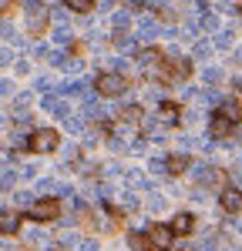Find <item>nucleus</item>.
<instances>
[{
  "instance_id": "f257e3e1",
  "label": "nucleus",
  "mask_w": 242,
  "mask_h": 251,
  "mask_svg": "<svg viewBox=\"0 0 242 251\" xmlns=\"http://www.w3.org/2000/svg\"><path fill=\"white\" fill-rule=\"evenodd\" d=\"M60 137L54 127H40L34 131L30 137H20L17 141V151H30V154H51V151H58Z\"/></svg>"
},
{
  "instance_id": "f03ea898",
  "label": "nucleus",
  "mask_w": 242,
  "mask_h": 251,
  "mask_svg": "<svg viewBox=\"0 0 242 251\" xmlns=\"http://www.w3.org/2000/svg\"><path fill=\"white\" fill-rule=\"evenodd\" d=\"M24 20H27V34H44L47 30V24H51V10H47V3L44 0H27L24 3Z\"/></svg>"
},
{
  "instance_id": "7ed1b4c3",
  "label": "nucleus",
  "mask_w": 242,
  "mask_h": 251,
  "mask_svg": "<svg viewBox=\"0 0 242 251\" xmlns=\"http://www.w3.org/2000/svg\"><path fill=\"white\" fill-rule=\"evenodd\" d=\"M94 91H98V97H121L128 91V80L121 71H101L94 77Z\"/></svg>"
},
{
  "instance_id": "20e7f679",
  "label": "nucleus",
  "mask_w": 242,
  "mask_h": 251,
  "mask_svg": "<svg viewBox=\"0 0 242 251\" xmlns=\"http://www.w3.org/2000/svg\"><path fill=\"white\" fill-rule=\"evenodd\" d=\"M30 218H34L37 225L58 221V218H60V201L54 198V194H44L40 201H34V208H30Z\"/></svg>"
},
{
  "instance_id": "39448f33",
  "label": "nucleus",
  "mask_w": 242,
  "mask_h": 251,
  "mask_svg": "<svg viewBox=\"0 0 242 251\" xmlns=\"http://www.w3.org/2000/svg\"><path fill=\"white\" fill-rule=\"evenodd\" d=\"M236 131V121L229 114H222V111H215V114L209 117V137H215V141H222V137H229Z\"/></svg>"
},
{
  "instance_id": "423d86ee",
  "label": "nucleus",
  "mask_w": 242,
  "mask_h": 251,
  "mask_svg": "<svg viewBox=\"0 0 242 251\" xmlns=\"http://www.w3.org/2000/svg\"><path fill=\"white\" fill-rule=\"evenodd\" d=\"M165 67H168V74H172L175 80H185L188 74H192V60L182 57V54H168V57H165Z\"/></svg>"
},
{
  "instance_id": "0eeeda50",
  "label": "nucleus",
  "mask_w": 242,
  "mask_h": 251,
  "mask_svg": "<svg viewBox=\"0 0 242 251\" xmlns=\"http://www.w3.org/2000/svg\"><path fill=\"white\" fill-rule=\"evenodd\" d=\"M219 204H222V211L225 214H239L242 211V191L239 188H222V194H219Z\"/></svg>"
},
{
  "instance_id": "6e6552de",
  "label": "nucleus",
  "mask_w": 242,
  "mask_h": 251,
  "mask_svg": "<svg viewBox=\"0 0 242 251\" xmlns=\"http://www.w3.org/2000/svg\"><path fill=\"white\" fill-rule=\"evenodd\" d=\"M148 231H151V241H155V248H161V251L172 248V241H175V228H172V225H151Z\"/></svg>"
},
{
  "instance_id": "1a4fd4ad",
  "label": "nucleus",
  "mask_w": 242,
  "mask_h": 251,
  "mask_svg": "<svg viewBox=\"0 0 242 251\" xmlns=\"http://www.w3.org/2000/svg\"><path fill=\"white\" fill-rule=\"evenodd\" d=\"M158 117H161V124H179L182 121V107L175 104V100H161L158 104Z\"/></svg>"
},
{
  "instance_id": "9d476101",
  "label": "nucleus",
  "mask_w": 242,
  "mask_h": 251,
  "mask_svg": "<svg viewBox=\"0 0 242 251\" xmlns=\"http://www.w3.org/2000/svg\"><path fill=\"white\" fill-rule=\"evenodd\" d=\"M172 228H175V234H192L195 231V214L192 211H179L175 218H172Z\"/></svg>"
},
{
  "instance_id": "9b49d317",
  "label": "nucleus",
  "mask_w": 242,
  "mask_h": 251,
  "mask_svg": "<svg viewBox=\"0 0 242 251\" xmlns=\"http://www.w3.org/2000/svg\"><path fill=\"white\" fill-rule=\"evenodd\" d=\"M128 241H131V251H151V248H155L151 231H131V234H128Z\"/></svg>"
},
{
  "instance_id": "f8f14e48",
  "label": "nucleus",
  "mask_w": 242,
  "mask_h": 251,
  "mask_svg": "<svg viewBox=\"0 0 242 251\" xmlns=\"http://www.w3.org/2000/svg\"><path fill=\"white\" fill-rule=\"evenodd\" d=\"M141 117H145V111H141L138 104H128V107H121V111H118L121 124H141Z\"/></svg>"
},
{
  "instance_id": "ddd939ff",
  "label": "nucleus",
  "mask_w": 242,
  "mask_h": 251,
  "mask_svg": "<svg viewBox=\"0 0 242 251\" xmlns=\"http://www.w3.org/2000/svg\"><path fill=\"white\" fill-rule=\"evenodd\" d=\"M60 97H64V94H60ZM60 97L47 94L44 100H40V107H44V111H51V114H60V117H67V104H64Z\"/></svg>"
},
{
  "instance_id": "4468645a",
  "label": "nucleus",
  "mask_w": 242,
  "mask_h": 251,
  "mask_svg": "<svg viewBox=\"0 0 242 251\" xmlns=\"http://www.w3.org/2000/svg\"><path fill=\"white\" fill-rule=\"evenodd\" d=\"M165 164H168V174H182V171H188V154H172V157H165Z\"/></svg>"
},
{
  "instance_id": "2eb2a0df",
  "label": "nucleus",
  "mask_w": 242,
  "mask_h": 251,
  "mask_svg": "<svg viewBox=\"0 0 242 251\" xmlns=\"http://www.w3.org/2000/svg\"><path fill=\"white\" fill-rule=\"evenodd\" d=\"M0 228H3V234H7V238H10V234H17L20 218L14 211H3V214H0Z\"/></svg>"
},
{
  "instance_id": "dca6fc26",
  "label": "nucleus",
  "mask_w": 242,
  "mask_h": 251,
  "mask_svg": "<svg viewBox=\"0 0 242 251\" xmlns=\"http://www.w3.org/2000/svg\"><path fill=\"white\" fill-rule=\"evenodd\" d=\"M195 30H205V34H212V30H219V17L205 10V14H202V17L195 20Z\"/></svg>"
},
{
  "instance_id": "f3484780",
  "label": "nucleus",
  "mask_w": 242,
  "mask_h": 251,
  "mask_svg": "<svg viewBox=\"0 0 242 251\" xmlns=\"http://www.w3.org/2000/svg\"><path fill=\"white\" fill-rule=\"evenodd\" d=\"M158 30H161V24H158L155 17H141V24H138V34H141L145 40H148V37H155Z\"/></svg>"
},
{
  "instance_id": "a211bd4d",
  "label": "nucleus",
  "mask_w": 242,
  "mask_h": 251,
  "mask_svg": "<svg viewBox=\"0 0 242 251\" xmlns=\"http://www.w3.org/2000/svg\"><path fill=\"white\" fill-rule=\"evenodd\" d=\"M202 84H205V87H219L222 84V71L219 67H205V71H202Z\"/></svg>"
},
{
  "instance_id": "6ab92c4d",
  "label": "nucleus",
  "mask_w": 242,
  "mask_h": 251,
  "mask_svg": "<svg viewBox=\"0 0 242 251\" xmlns=\"http://www.w3.org/2000/svg\"><path fill=\"white\" fill-rule=\"evenodd\" d=\"M232 40H236V27H222L215 37V47H232Z\"/></svg>"
},
{
  "instance_id": "aec40b11",
  "label": "nucleus",
  "mask_w": 242,
  "mask_h": 251,
  "mask_svg": "<svg viewBox=\"0 0 242 251\" xmlns=\"http://www.w3.org/2000/svg\"><path fill=\"white\" fill-rule=\"evenodd\" d=\"M64 7L74 10V14H88V10L94 7V0H64Z\"/></svg>"
},
{
  "instance_id": "412c9836",
  "label": "nucleus",
  "mask_w": 242,
  "mask_h": 251,
  "mask_svg": "<svg viewBox=\"0 0 242 251\" xmlns=\"http://www.w3.org/2000/svg\"><path fill=\"white\" fill-rule=\"evenodd\" d=\"M111 24H115L118 30H128V27H131V14H128V10H118V14L111 17Z\"/></svg>"
},
{
  "instance_id": "4be33fe9",
  "label": "nucleus",
  "mask_w": 242,
  "mask_h": 251,
  "mask_svg": "<svg viewBox=\"0 0 242 251\" xmlns=\"http://www.w3.org/2000/svg\"><path fill=\"white\" fill-rule=\"evenodd\" d=\"M219 111H222V114H229L232 121H239V104H236V100H222Z\"/></svg>"
},
{
  "instance_id": "5701e85b",
  "label": "nucleus",
  "mask_w": 242,
  "mask_h": 251,
  "mask_svg": "<svg viewBox=\"0 0 242 251\" xmlns=\"http://www.w3.org/2000/svg\"><path fill=\"white\" fill-rule=\"evenodd\" d=\"M124 184H128V188H145V177H141L138 171H128L124 174Z\"/></svg>"
},
{
  "instance_id": "b1692460",
  "label": "nucleus",
  "mask_w": 242,
  "mask_h": 251,
  "mask_svg": "<svg viewBox=\"0 0 242 251\" xmlns=\"http://www.w3.org/2000/svg\"><path fill=\"white\" fill-rule=\"evenodd\" d=\"M54 44H58V47H67V44H71V30H67V27L54 30Z\"/></svg>"
},
{
  "instance_id": "393cba45",
  "label": "nucleus",
  "mask_w": 242,
  "mask_h": 251,
  "mask_svg": "<svg viewBox=\"0 0 242 251\" xmlns=\"http://www.w3.org/2000/svg\"><path fill=\"white\" fill-rule=\"evenodd\" d=\"M195 57H212V44H209V40H199V44H195Z\"/></svg>"
},
{
  "instance_id": "a878e982",
  "label": "nucleus",
  "mask_w": 242,
  "mask_h": 251,
  "mask_svg": "<svg viewBox=\"0 0 242 251\" xmlns=\"http://www.w3.org/2000/svg\"><path fill=\"white\" fill-rule=\"evenodd\" d=\"M148 208H151V211H161V208H165V198H161V194H151V198H148Z\"/></svg>"
},
{
  "instance_id": "bb28decb",
  "label": "nucleus",
  "mask_w": 242,
  "mask_h": 251,
  "mask_svg": "<svg viewBox=\"0 0 242 251\" xmlns=\"http://www.w3.org/2000/svg\"><path fill=\"white\" fill-rule=\"evenodd\" d=\"M64 127H67V131H81L84 124H81L78 117H71V114H67V117H64Z\"/></svg>"
},
{
  "instance_id": "cd10ccee",
  "label": "nucleus",
  "mask_w": 242,
  "mask_h": 251,
  "mask_svg": "<svg viewBox=\"0 0 242 251\" xmlns=\"http://www.w3.org/2000/svg\"><path fill=\"white\" fill-rule=\"evenodd\" d=\"M135 204H138V201H135V194H121V208H128V211H131V208H135Z\"/></svg>"
},
{
  "instance_id": "c85d7f7f",
  "label": "nucleus",
  "mask_w": 242,
  "mask_h": 251,
  "mask_svg": "<svg viewBox=\"0 0 242 251\" xmlns=\"http://www.w3.org/2000/svg\"><path fill=\"white\" fill-rule=\"evenodd\" d=\"M81 251H98V241H94V238H84V241H81Z\"/></svg>"
},
{
  "instance_id": "c756f323",
  "label": "nucleus",
  "mask_w": 242,
  "mask_h": 251,
  "mask_svg": "<svg viewBox=\"0 0 242 251\" xmlns=\"http://www.w3.org/2000/svg\"><path fill=\"white\" fill-rule=\"evenodd\" d=\"M37 91H40V94H47V91H51V77H37Z\"/></svg>"
},
{
  "instance_id": "7c9ffc66",
  "label": "nucleus",
  "mask_w": 242,
  "mask_h": 251,
  "mask_svg": "<svg viewBox=\"0 0 242 251\" xmlns=\"http://www.w3.org/2000/svg\"><path fill=\"white\" fill-rule=\"evenodd\" d=\"M3 191H14V174L3 171Z\"/></svg>"
},
{
  "instance_id": "2f4dec72",
  "label": "nucleus",
  "mask_w": 242,
  "mask_h": 251,
  "mask_svg": "<svg viewBox=\"0 0 242 251\" xmlns=\"http://www.w3.org/2000/svg\"><path fill=\"white\" fill-rule=\"evenodd\" d=\"M148 171H155V174H158V171H168V164H165V161H151V164H148Z\"/></svg>"
},
{
  "instance_id": "473e14b6",
  "label": "nucleus",
  "mask_w": 242,
  "mask_h": 251,
  "mask_svg": "<svg viewBox=\"0 0 242 251\" xmlns=\"http://www.w3.org/2000/svg\"><path fill=\"white\" fill-rule=\"evenodd\" d=\"M51 17H54V20H60V24H64V20H67V10H51Z\"/></svg>"
},
{
  "instance_id": "72a5a7b5",
  "label": "nucleus",
  "mask_w": 242,
  "mask_h": 251,
  "mask_svg": "<svg viewBox=\"0 0 242 251\" xmlns=\"http://www.w3.org/2000/svg\"><path fill=\"white\" fill-rule=\"evenodd\" d=\"M199 251H215V241H202Z\"/></svg>"
},
{
  "instance_id": "f704fd0d",
  "label": "nucleus",
  "mask_w": 242,
  "mask_h": 251,
  "mask_svg": "<svg viewBox=\"0 0 242 251\" xmlns=\"http://www.w3.org/2000/svg\"><path fill=\"white\" fill-rule=\"evenodd\" d=\"M232 137H239V141H242V117L236 121V131H232Z\"/></svg>"
},
{
  "instance_id": "c9c22d12",
  "label": "nucleus",
  "mask_w": 242,
  "mask_h": 251,
  "mask_svg": "<svg viewBox=\"0 0 242 251\" xmlns=\"http://www.w3.org/2000/svg\"><path fill=\"white\" fill-rule=\"evenodd\" d=\"M232 60H236V64H239V67H242V47H239V50H236V54H232Z\"/></svg>"
},
{
  "instance_id": "e433bc0d",
  "label": "nucleus",
  "mask_w": 242,
  "mask_h": 251,
  "mask_svg": "<svg viewBox=\"0 0 242 251\" xmlns=\"http://www.w3.org/2000/svg\"><path fill=\"white\" fill-rule=\"evenodd\" d=\"M232 87H236V91H242V77H232Z\"/></svg>"
},
{
  "instance_id": "4c0bfd02",
  "label": "nucleus",
  "mask_w": 242,
  "mask_h": 251,
  "mask_svg": "<svg viewBox=\"0 0 242 251\" xmlns=\"http://www.w3.org/2000/svg\"><path fill=\"white\" fill-rule=\"evenodd\" d=\"M195 3H199V7H202V10H205V3H209V0H195Z\"/></svg>"
}]
</instances>
